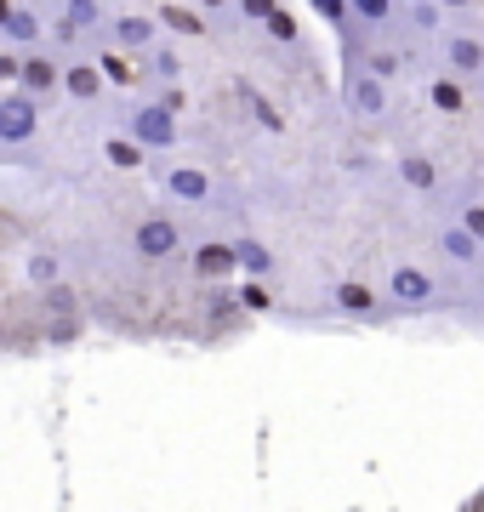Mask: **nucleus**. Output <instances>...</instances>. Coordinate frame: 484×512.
Masks as SVG:
<instances>
[{
	"instance_id": "f257e3e1",
	"label": "nucleus",
	"mask_w": 484,
	"mask_h": 512,
	"mask_svg": "<svg viewBox=\"0 0 484 512\" xmlns=\"http://www.w3.org/2000/svg\"><path fill=\"white\" fill-rule=\"evenodd\" d=\"M126 137L143 148V154H166V148H177L183 131H177V114H171L166 103H137V109L126 114Z\"/></svg>"
},
{
	"instance_id": "f03ea898",
	"label": "nucleus",
	"mask_w": 484,
	"mask_h": 512,
	"mask_svg": "<svg viewBox=\"0 0 484 512\" xmlns=\"http://www.w3.org/2000/svg\"><path fill=\"white\" fill-rule=\"evenodd\" d=\"M388 302L399 313H422L439 302V279L428 268H416V262H399V268H388Z\"/></svg>"
},
{
	"instance_id": "7ed1b4c3",
	"label": "nucleus",
	"mask_w": 484,
	"mask_h": 512,
	"mask_svg": "<svg viewBox=\"0 0 484 512\" xmlns=\"http://www.w3.org/2000/svg\"><path fill=\"white\" fill-rule=\"evenodd\" d=\"M131 245H137L143 262H166V256L183 251V228H177V217H166V211H149V217L131 228Z\"/></svg>"
},
{
	"instance_id": "20e7f679",
	"label": "nucleus",
	"mask_w": 484,
	"mask_h": 512,
	"mask_svg": "<svg viewBox=\"0 0 484 512\" xmlns=\"http://www.w3.org/2000/svg\"><path fill=\"white\" fill-rule=\"evenodd\" d=\"M35 131H40V103L35 97H23V92L0 97V148L35 143Z\"/></svg>"
},
{
	"instance_id": "39448f33",
	"label": "nucleus",
	"mask_w": 484,
	"mask_h": 512,
	"mask_svg": "<svg viewBox=\"0 0 484 512\" xmlns=\"http://www.w3.org/2000/svg\"><path fill=\"white\" fill-rule=\"evenodd\" d=\"M18 86H23V97H52V92H63V63H57L52 52H23Z\"/></svg>"
},
{
	"instance_id": "423d86ee",
	"label": "nucleus",
	"mask_w": 484,
	"mask_h": 512,
	"mask_svg": "<svg viewBox=\"0 0 484 512\" xmlns=\"http://www.w3.org/2000/svg\"><path fill=\"white\" fill-rule=\"evenodd\" d=\"M109 40H114V46H126V52H143V46L160 40V29H154L149 12H114V18H109Z\"/></svg>"
},
{
	"instance_id": "0eeeda50",
	"label": "nucleus",
	"mask_w": 484,
	"mask_h": 512,
	"mask_svg": "<svg viewBox=\"0 0 484 512\" xmlns=\"http://www.w3.org/2000/svg\"><path fill=\"white\" fill-rule=\"evenodd\" d=\"M160 183H166V194H177V200H188V205L211 200V188H217L205 165H171V171L160 177Z\"/></svg>"
},
{
	"instance_id": "6e6552de",
	"label": "nucleus",
	"mask_w": 484,
	"mask_h": 512,
	"mask_svg": "<svg viewBox=\"0 0 484 512\" xmlns=\"http://www.w3.org/2000/svg\"><path fill=\"white\" fill-rule=\"evenodd\" d=\"M348 103H354V114H365V120H382L388 114V86L376 80V74H348Z\"/></svg>"
},
{
	"instance_id": "1a4fd4ad",
	"label": "nucleus",
	"mask_w": 484,
	"mask_h": 512,
	"mask_svg": "<svg viewBox=\"0 0 484 512\" xmlns=\"http://www.w3.org/2000/svg\"><path fill=\"white\" fill-rule=\"evenodd\" d=\"M188 268L200 279H228V274H240V256H234V245H223V239H205L200 251L188 256Z\"/></svg>"
},
{
	"instance_id": "9d476101",
	"label": "nucleus",
	"mask_w": 484,
	"mask_h": 512,
	"mask_svg": "<svg viewBox=\"0 0 484 512\" xmlns=\"http://www.w3.org/2000/svg\"><path fill=\"white\" fill-rule=\"evenodd\" d=\"M336 308L348 313V319H382L376 291L371 285H359V279H342V285H336Z\"/></svg>"
},
{
	"instance_id": "9b49d317",
	"label": "nucleus",
	"mask_w": 484,
	"mask_h": 512,
	"mask_svg": "<svg viewBox=\"0 0 484 512\" xmlns=\"http://www.w3.org/2000/svg\"><path fill=\"white\" fill-rule=\"evenodd\" d=\"M103 86H109V80H103L97 63H69V69H63V92L75 97V103H97Z\"/></svg>"
},
{
	"instance_id": "f8f14e48",
	"label": "nucleus",
	"mask_w": 484,
	"mask_h": 512,
	"mask_svg": "<svg viewBox=\"0 0 484 512\" xmlns=\"http://www.w3.org/2000/svg\"><path fill=\"white\" fill-rule=\"evenodd\" d=\"M445 52H450V74H456V80H462V74H484V40L450 35V40H445Z\"/></svg>"
},
{
	"instance_id": "ddd939ff",
	"label": "nucleus",
	"mask_w": 484,
	"mask_h": 512,
	"mask_svg": "<svg viewBox=\"0 0 484 512\" xmlns=\"http://www.w3.org/2000/svg\"><path fill=\"white\" fill-rule=\"evenodd\" d=\"M23 279L40 285V291L63 285V256H57V251H29V256H23Z\"/></svg>"
},
{
	"instance_id": "4468645a",
	"label": "nucleus",
	"mask_w": 484,
	"mask_h": 512,
	"mask_svg": "<svg viewBox=\"0 0 484 512\" xmlns=\"http://www.w3.org/2000/svg\"><path fill=\"white\" fill-rule=\"evenodd\" d=\"M399 177H405V188H416V194H433V188H439V165H433L428 154H399Z\"/></svg>"
},
{
	"instance_id": "2eb2a0df",
	"label": "nucleus",
	"mask_w": 484,
	"mask_h": 512,
	"mask_svg": "<svg viewBox=\"0 0 484 512\" xmlns=\"http://www.w3.org/2000/svg\"><path fill=\"white\" fill-rule=\"evenodd\" d=\"M234 256H240V274H251V279L274 274V251H268L262 239H234Z\"/></svg>"
},
{
	"instance_id": "dca6fc26",
	"label": "nucleus",
	"mask_w": 484,
	"mask_h": 512,
	"mask_svg": "<svg viewBox=\"0 0 484 512\" xmlns=\"http://www.w3.org/2000/svg\"><path fill=\"white\" fill-rule=\"evenodd\" d=\"M6 40H12V46H23V52H35L40 12H29V6H12V18H6Z\"/></svg>"
},
{
	"instance_id": "f3484780",
	"label": "nucleus",
	"mask_w": 484,
	"mask_h": 512,
	"mask_svg": "<svg viewBox=\"0 0 484 512\" xmlns=\"http://www.w3.org/2000/svg\"><path fill=\"white\" fill-rule=\"evenodd\" d=\"M428 103H433L439 114H462V109H467V92H462V80H456V74H439V80L428 86Z\"/></svg>"
},
{
	"instance_id": "a211bd4d",
	"label": "nucleus",
	"mask_w": 484,
	"mask_h": 512,
	"mask_svg": "<svg viewBox=\"0 0 484 512\" xmlns=\"http://www.w3.org/2000/svg\"><path fill=\"white\" fill-rule=\"evenodd\" d=\"M103 160H109V165H120V171H137V165L149 160V154H143V148L131 143L126 131H114L109 143H103Z\"/></svg>"
},
{
	"instance_id": "6ab92c4d",
	"label": "nucleus",
	"mask_w": 484,
	"mask_h": 512,
	"mask_svg": "<svg viewBox=\"0 0 484 512\" xmlns=\"http://www.w3.org/2000/svg\"><path fill=\"white\" fill-rule=\"evenodd\" d=\"M439 245H445V251L462 262V268H473V262H479V245H473V239L456 228V222H445V228H439Z\"/></svg>"
},
{
	"instance_id": "aec40b11",
	"label": "nucleus",
	"mask_w": 484,
	"mask_h": 512,
	"mask_svg": "<svg viewBox=\"0 0 484 512\" xmlns=\"http://www.w3.org/2000/svg\"><path fill=\"white\" fill-rule=\"evenodd\" d=\"M348 12L365 18V23H388V18H399L405 6H399V0H348Z\"/></svg>"
},
{
	"instance_id": "412c9836",
	"label": "nucleus",
	"mask_w": 484,
	"mask_h": 512,
	"mask_svg": "<svg viewBox=\"0 0 484 512\" xmlns=\"http://www.w3.org/2000/svg\"><path fill=\"white\" fill-rule=\"evenodd\" d=\"M456 228H462V234H467V239H473V245L484 251V205H479V200L456 211Z\"/></svg>"
},
{
	"instance_id": "4be33fe9",
	"label": "nucleus",
	"mask_w": 484,
	"mask_h": 512,
	"mask_svg": "<svg viewBox=\"0 0 484 512\" xmlns=\"http://www.w3.org/2000/svg\"><path fill=\"white\" fill-rule=\"evenodd\" d=\"M46 308H52L57 319H69V325H75L80 302H75V291H69V285H52V291H46Z\"/></svg>"
},
{
	"instance_id": "5701e85b",
	"label": "nucleus",
	"mask_w": 484,
	"mask_h": 512,
	"mask_svg": "<svg viewBox=\"0 0 484 512\" xmlns=\"http://www.w3.org/2000/svg\"><path fill=\"white\" fill-rule=\"evenodd\" d=\"M365 74H376V80L388 86L393 74H399V57H393V52H382V46H376V52H365Z\"/></svg>"
},
{
	"instance_id": "b1692460",
	"label": "nucleus",
	"mask_w": 484,
	"mask_h": 512,
	"mask_svg": "<svg viewBox=\"0 0 484 512\" xmlns=\"http://www.w3.org/2000/svg\"><path fill=\"white\" fill-rule=\"evenodd\" d=\"M63 23H69V29H86V23H103V6H92V0H75V6H63Z\"/></svg>"
},
{
	"instance_id": "393cba45",
	"label": "nucleus",
	"mask_w": 484,
	"mask_h": 512,
	"mask_svg": "<svg viewBox=\"0 0 484 512\" xmlns=\"http://www.w3.org/2000/svg\"><path fill=\"white\" fill-rule=\"evenodd\" d=\"M240 302H245V308H251V313H268V308H274V296L262 291L257 279H245V291H240Z\"/></svg>"
},
{
	"instance_id": "a878e982",
	"label": "nucleus",
	"mask_w": 484,
	"mask_h": 512,
	"mask_svg": "<svg viewBox=\"0 0 484 512\" xmlns=\"http://www.w3.org/2000/svg\"><path fill=\"white\" fill-rule=\"evenodd\" d=\"M405 18L416 23V29H439V18H445V12H439V6H405Z\"/></svg>"
},
{
	"instance_id": "bb28decb",
	"label": "nucleus",
	"mask_w": 484,
	"mask_h": 512,
	"mask_svg": "<svg viewBox=\"0 0 484 512\" xmlns=\"http://www.w3.org/2000/svg\"><path fill=\"white\" fill-rule=\"evenodd\" d=\"M160 18H166V23H177V29H183V35H194V29H200V18H194V12H183V6H166V12H160Z\"/></svg>"
},
{
	"instance_id": "cd10ccee",
	"label": "nucleus",
	"mask_w": 484,
	"mask_h": 512,
	"mask_svg": "<svg viewBox=\"0 0 484 512\" xmlns=\"http://www.w3.org/2000/svg\"><path fill=\"white\" fill-rule=\"evenodd\" d=\"M240 12H245V18H262V23H268L274 12H280V0H245Z\"/></svg>"
},
{
	"instance_id": "c85d7f7f",
	"label": "nucleus",
	"mask_w": 484,
	"mask_h": 512,
	"mask_svg": "<svg viewBox=\"0 0 484 512\" xmlns=\"http://www.w3.org/2000/svg\"><path fill=\"white\" fill-rule=\"evenodd\" d=\"M268 29H274V40H297V23L285 18V12H274V18H268Z\"/></svg>"
},
{
	"instance_id": "c756f323",
	"label": "nucleus",
	"mask_w": 484,
	"mask_h": 512,
	"mask_svg": "<svg viewBox=\"0 0 484 512\" xmlns=\"http://www.w3.org/2000/svg\"><path fill=\"white\" fill-rule=\"evenodd\" d=\"M6 18H12V6H6V0H0V35H6Z\"/></svg>"
},
{
	"instance_id": "7c9ffc66",
	"label": "nucleus",
	"mask_w": 484,
	"mask_h": 512,
	"mask_svg": "<svg viewBox=\"0 0 484 512\" xmlns=\"http://www.w3.org/2000/svg\"><path fill=\"white\" fill-rule=\"evenodd\" d=\"M479 86H484V74H479Z\"/></svg>"
}]
</instances>
